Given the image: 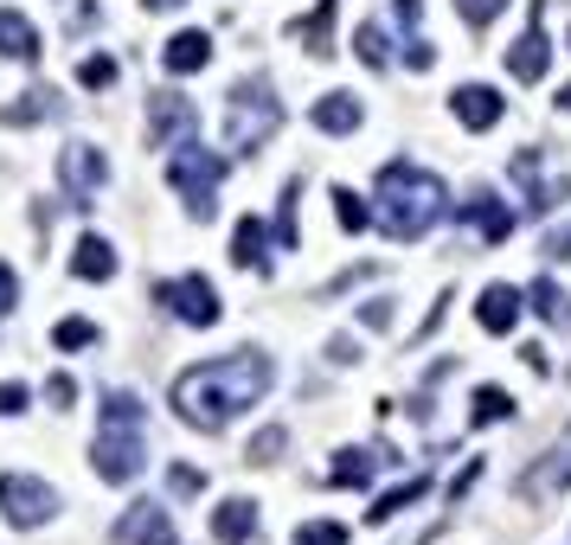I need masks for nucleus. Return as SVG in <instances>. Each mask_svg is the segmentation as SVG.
<instances>
[{
	"label": "nucleus",
	"instance_id": "obj_1",
	"mask_svg": "<svg viewBox=\"0 0 571 545\" xmlns=\"http://www.w3.org/2000/svg\"><path fill=\"white\" fill-rule=\"evenodd\" d=\"M270 379H276L270 353L238 347V353H219V360H206V366H187L174 379V411H180V424H193V430H226L231 417H244L251 404L264 399Z\"/></svg>",
	"mask_w": 571,
	"mask_h": 545
},
{
	"label": "nucleus",
	"instance_id": "obj_2",
	"mask_svg": "<svg viewBox=\"0 0 571 545\" xmlns=\"http://www.w3.org/2000/svg\"><path fill=\"white\" fill-rule=\"evenodd\" d=\"M373 212H380V225L392 231V238H424L437 218L450 212V186L437 181V174H424V167H411V161H385L380 167V186H373Z\"/></svg>",
	"mask_w": 571,
	"mask_h": 545
},
{
	"label": "nucleus",
	"instance_id": "obj_3",
	"mask_svg": "<svg viewBox=\"0 0 571 545\" xmlns=\"http://www.w3.org/2000/svg\"><path fill=\"white\" fill-rule=\"evenodd\" d=\"M142 424H149V411H142L135 392H110V399H103V411H97V443H90L97 481H135V475H142V462H149Z\"/></svg>",
	"mask_w": 571,
	"mask_h": 545
},
{
	"label": "nucleus",
	"instance_id": "obj_4",
	"mask_svg": "<svg viewBox=\"0 0 571 545\" xmlns=\"http://www.w3.org/2000/svg\"><path fill=\"white\" fill-rule=\"evenodd\" d=\"M167 181H174V193L187 199V212L206 225V218L219 212V181H226V161H219L212 148H199V142H180V148H174V161H167Z\"/></svg>",
	"mask_w": 571,
	"mask_h": 545
},
{
	"label": "nucleus",
	"instance_id": "obj_5",
	"mask_svg": "<svg viewBox=\"0 0 571 545\" xmlns=\"http://www.w3.org/2000/svg\"><path fill=\"white\" fill-rule=\"evenodd\" d=\"M276 122H283V103L270 97V84H238V90H231L226 142L238 148V154H257V148L276 135Z\"/></svg>",
	"mask_w": 571,
	"mask_h": 545
},
{
	"label": "nucleus",
	"instance_id": "obj_6",
	"mask_svg": "<svg viewBox=\"0 0 571 545\" xmlns=\"http://www.w3.org/2000/svg\"><path fill=\"white\" fill-rule=\"evenodd\" d=\"M58 181H65V193H72V206H90V199L110 186V154H103L97 142L58 148Z\"/></svg>",
	"mask_w": 571,
	"mask_h": 545
},
{
	"label": "nucleus",
	"instance_id": "obj_7",
	"mask_svg": "<svg viewBox=\"0 0 571 545\" xmlns=\"http://www.w3.org/2000/svg\"><path fill=\"white\" fill-rule=\"evenodd\" d=\"M0 513L7 526H45L58 513V488H45L39 475H0Z\"/></svg>",
	"mask_w": 571,
	"mask_h": 545
},
{
	"label": "nucleus",
	"instance_id": "obj_8",
	"mask_svg": "<svg viewBox=\"0 0 571 545\" xmlns=\"http://www.w3.org/2000/svg\"><path fill=\"white\" fill-rule=\"evenodd\" d=\"M154 295L167 302L174 321H187V327H219V315H226V308H219V290H212L206 276H167Z\"/></svg>",
	"mask_w": 571,
	"mask_h": 545
},
{
	"label": "nucleus",
	"instance_id": "obj_9",
	"mask_svg": "<svg viewBox=\"0 0 571 545\" xmlns=\"http://www.w3.org/2000/svg\"><path fill=\"white\" fill-rule=\"evenodd\" d=\"M546 65H552V39H546V0L534 7V26L514 39V52H507V72L520 77V84H539L546 77Z\"/></svg>",
	"mask_w": 571,
	"mask_h": 545
},
{
	"label": "nucleus",
	"instance_id": "obj_10",
	"mask_svg": "<svg viewBox=\"0 0 571 545\" xmlns=\"http://www.w3.org/2000/svg\"><path fill=\"white\" fill-rule=\"evenodd\" d=\"M116 539H122V545H180V533H174L167 508H154V501H135V508L116 520Z\"/></svg>",
	"mask_w": 571,
	"mask_h": 545
},
{
	"label": "nucleus",
	"instance_id": "obj_11",
	"mask_svg": "<svg viewBox=\"0 0 571 545\" xmlns=\"http://www.w3.org/2000/svg\"><path fill=\"white\" fill-rule=\"evenodd\" d=\"M385 462H398V456H392L385 443H366V449H341V456H334V469H328V481H334V488H366V481H373Z\"/></svg>",
	"mask_w": 571,
	"mask_h": 545
},
{
	"label": "nucleus",
	"instance_id": "obj_12",
	"mask_svg": "<svg viewBox=\"0 0 571 545\" xmlns=\"http://www.w3.org/2000/svg\"><path fill=\"white\" fill-rule=\"evenodd\" d=\"M450 109H457L462 129H475V135H482V129H495V122H501L507 97H501V90H488V84H462L457 97H450Z\"/></svg>",
	"mask_w": 571,
	"mask_h": 545
},
{
	"label": "nucleus",
	"instance_id": "obj_13",
	"mask_svg": "<svg viewBox=\"0 0 571 545\" xmlns=\"http://www.w3.org/2000/svg\"><path fill=\"white\" fill-rule=\"evenodd\" d=\"M193 122H199V116H193L187 97H174V90H154L149 97V142L154 148H167L180 129H193Z\"/></svg>",
	"mask_w": 571,
	"mask_h": 545
},
{
	"label": "nucleus",
	"instance_id": "obj_14",
	"mask_svg": "<svg viewBox=\"0 0 571 545\" xmlns=\"http://www.w3.org/2000/svg\"><path fill=\"white\" fill-rule=\"evenodd\" d=\"M457 218H469L488 244H507V231H514V212H507V199H495V193H469L457 206Z\"/></svg>",
	"mask_w": 571,
	"mask_h": 545
},
{
	"label": "nucleus",
	"instance_id": "obj_15",
	"mask_svg": "<svg viewBox=\"0 0 571 545\" xmlns=\"http://www.w3.org/2000/svg\"><path fill=\"white\" fill-rule=\"evenodd\" d=\"M520 308H527V295H520V290L488 283V290H482V302H475V321L488 327V334H514V327H520Z\"/></svg>",
	"mask_w": 571,
	"mask_h": 545
},
{
	"label": "nucleus",
	"instance_id": "obj_16",
	"mask_svg": "<svg viewBox=\"0 0 571 545\" xmlns=\"http://www.w3.org/2000/svg\"><path fill=\"white\" fill-rule=\"evenodd\" d=\"M231 263L251 270V276H270V231H264V218H238V231H231Z\"/></svg>",
	"mask_w": 571,
	"mask_h": 545
},
{
	"label": "nucleus",
	"instance_id": "obj_17",
	"mask_svg": "<svg viewBox=\"0 0 571 545\" xmlns=\"http://www.w3.org/2000/svg\"><path fill=\"white\" fill-rule=\"evenodd\" d=\"M58 116H65V97H58L52 84L26 90L20 103H0V122H7V129H26V122H58Z\"/></svg>",
	"mask_w": 571,
	"mask_h": 545
},
{
	"label": "nucleus",
	"instance_id": "obj_18",
	"mask_svg": "<svg viewBox=\"0 0 571 545\" xmlns=\"http://www.w3.org/2000/svg\"><path fill=\"white\" fill-rule=\"evenodd\" d=\"M161 65H167V72L174 77H193V72H206V65H212V33H174L167 39V52H161Z\"/></svg>",
	"mask_w": 571,
	"mask_h": 545
},
{
	"label": "nucleus",
	"instance_id": "obj_19",
	"mask_svg": "<svg viewBox=\"0 0 571 545\" xmlns=\"http://www.w3.org/2000/svg\"><path fill=\"white\" fill-rule=\"evenodd\" d=\"M0 58H13V65L39 58V26L26 13H13V7H0Z\"/></svg>",
	"mask_w": 571,
	"mask_h": 545
},
{
	"label": "nucleus",
	"instance_id": "obj_20",
	"mask_svg": "<svg viewBox=\"0 0 571 545\" xmlns=\"http://www.w3.org/2000/svg\"><path fill=\"white\" fill-rule=\"evenodd\" d=\"M315 116V129H328V135H353L360 122H366V109H360V97H347V90H328L321 103L308 109Z\"/></svg>",
	"mask_w": 571,
	"mask_h": 545
},
{
	"label": "nucleus",
	"instance_id": "obj_21",
	"mask_svg": "<svg viewBox=\"0 0 571 545\" xmlns=\"http://www.w3.org/2000/svg\"><path fill=\"white\" fill-rule=\"evenodd\" d=\"M72 276H84V283H110L116 276V244L110 238H84L72 251Z\"/></svg>",
	"mask_w": 571,
	"mask_h": 545
},
{
	"label": "nucleus",
	"instance_id": "obj_22",
	"mask_svg": "<svg viewBox=\"0 0 571 545\" xmlns=\"http://www.w3.org/2000/svg\"><path fill=\"white\" fill-rule=\"evenodd\" d=\"M334 13H341V0H321V7H315L308 20H296L289 33L303 39V45L315 52V58H328V52H334Z\"/></svg>",
	"mask_w": 571,
	"mask_h": 545
},
{
	"label": "nucleus",
	"instance_id": "obj_23",
	"mask_svg": "<svg viewBox=\"0 0 571 545\" xmlns=\"http://www.w3.org/2000/svg\"><path fill=\"white\" fill-rule=\"evenodd\" d=\"M212 533H219L226 545L257 539V508H251V501H219V513H212Z\"/></svg>",
	"mask_w": 571,
	"mask_h": 545
},
{
	"label": "nucleus",
	"instance_id": "obj_24",
	"mask_svg": "<svg viewBox=\"0 0 571 545\" xmlns=\"http://www.w3.org/2000/svg\"><path fill=\"white\" fill-rule=\"evenodd\" d=\"M559 488H571V449L546 456V462L520 481V494H527V501H546V494H559Z\"/></svg>",
	"mask_w": 571,
	"mask_h": 545
},
{
	"label": "nucleus",
	"instance_id": "obj_25",
	"mask_svg": "<svg viewBox=\"0 0 571 545\" xmlns=\"http://www.w3.org/2000/svg\"><path fill=\"white\" fill-rule=\"evenodd\" d=\"M527 302H534V315L539 321H552V327H565L571 321V295L552 283V276H539L534 290H527Z\"/></svg>",
	"mask_w": 571,
	"mask_h": 545
},
{
	"label": "nucleus",
	"instance_id": "obj_26",
	"mask_svg": "<svg viewBox=\"0 0 571 545\" xmlns=\"http://www.w3.org/2000/svg\"><path fill=\"white\" fill-rule=\"evenodd\" d=\"M514 181L527 186V206H534V212H546V206H552V199L565 193V186H546V181H539V154H534V148H527V154L514 161Z\"/></svg>",
	"mask_w": 571,
	"mask_h": 545
},
{
	"label": "nucleus",
	"instance_id": "obj_27",
	"mask_svg": "<svg viewBox=\"0 0 571 545\" xmlns=\"http://www.w3.org/2000/svg\"><path fill=\"white\" fill-rule=\"evenodd\" d=\"M424 488H430V481H424V475H411L405 488H392V494H380V508H366V520H373V526H385V520H398V513L411 508V501H424Z\"/></svg>",
	"mask_w": 571,
	"mask_h": 545
},
{
	"label": "nucleus",
	"instance_id": "obj_28",
	"mask_svg": "<svg viewBox=\"0 0 571 545\" xmlns=\"http://www.w3.org/2000/svg\"><path fill=\"white\" fill-rule=\"evenodd\" d=\"M334 218H341L347 231H366V225H373V206H366V199H360V193H353V186H334Z\"/></svg>",
	"mask_w": 571,
	"mask_h": 545
},
{
	"label": "nucleus",
	"instance_id": "obj_29",
	"mask_svg": "<svg viewBox=\"0 0 571 545\" xmlns=\"http://www.w3.org/2000/svg\"><path fill=\"white\" fill-rule=\"evenodd\" d=\"M353 52H360V58H366L373 72H385V65H392V45H385L380 26H360V33H353Z\"/></svg>",
	"mask_w": 571,
	"mask_h": 545
},
{
	"label": "nucleus",
	"instance_id": "obj_30",
	"mask_svg": "<svg viewBox=\"0 0 571 545\" xmlns=\"http://www.w3.org/2000/svg\"><path fill=\"white\" fill-rule=\"evenodd\" d=\"M296 199H303V181L283 186V212H276V244L283 251H296Z\"/></svg>",
	"mask_w": 571,
	"mask_h": 545
},
{
	"label": "nucleus",
	"instance_id": "obj_31",
	"mask_svg": "<svg viewBox=\"0 0 571 545\" xmlns=\"http://www.w3.org/2000/svg\"><path fill=\"white\" fill-rule=\"evenodd\" d=\"M501 417H514V399L501 385H482L475 392V424H501Z\"/></svg>",
	"mask_w": 571,
	"mask_h": 545
},
{
	"label": "nucleus",
	"instance_id": "obj_32",
	"mask_svg": "<svg viewBox=\"0 0 571 545\" xmlns=\"http://www.w3.org/2000/svg\"><path fill=\"white\" fill-rule=\"evenodd\" d=\"M296 545H347V526L341 520H308V526H296Z\"/></svg>",
	"mask_w": 571,
	"mask_h": 545
},
{
	"label": "nucleus",
	"instance_id": "obj_33",
	"mask_svg": "<svg viewBox=\"0 0 571 545\" xmlns=\"http://www.w3.org/2000/svg\"><path fill=\"white\" fill-rule=\"evenodd\" d=\"M77 84H84V90H110V84H116V58H103V52L84 58V65H77Z\"/></svg>",
	"mask_w": 571,
	"mask_h": 545
},
{
	"label": "nucleus",
	"instance_id": "obj_34",
	"mask_svg": "<svg viewBox=\"0 0 571 545\" xmlns=\"http://www.w3.org/2000/svg\"><path fill=\"white\" fill-rule=\"evenodd\" d=\"M52 340H58V347L72 353V347H90V340H97V327H90V321H77V315H72V321H58V334H52Z\"/></svg>",
	"mask_w": 571,
	"mask_h": 545
},
{
	"label": "nucleus",
	"instance_id": "obj_35",
	"mask_svg": "<svg viewBox=\"0 0 571 545\" xmlns=\"http://www.w3.org/2000/svg\"><path fill=\"white\" fill-rule=\"evenodd\" d=\"M501 7H507V0H457V13L469 20V26H488V20H495Z\"/></svg>",
	"mask_w": 571,
	"mask_h": 545
},
{
	"label": "nucleus",
	"instance_id": "obj_36",
	"mask_svg": "<svg viewBox=\"0 0 571 545\" xmlns=\"http://www.w3.org/2000/svg\"><path fill=\"white\" fill-rule=\"evenodd\" d=\"M167 481H174V494H206V475L187 469V462H174V475H167Z\"/></svg>",
	"mask_w": 571,
	"mask_h": 545
},
{
	"label": "nucleus",
	"instance_id": "obj_37",
	"mask_svg": "<svg viewBox=\"0 0 571 545\" xmlns=\"http://www.w3.org/2000/svg\"><path fill=\"white\" fill-rule=\"evenodd\" d=\"M26 404H33V392H26V385H0V417H20Z\"/></svg>",
	"mask_w": 571,
	"mask_h": 545
},
{
	"label": "nucleus",
	"instance_id": "obj_38",
	"mask_svg": "<svg viewBox=\"0 0 571 545\" xmlns=\"http://www.w3.org/2000/svg\"><path fill=\"white\" fill-rule=\"evenodd\" d=\"M13 302H20V283H13V270L0 263V315H13Z\"/></svg>",
	"mask_w": 571,
	"mask_h": 545
},
{
	"label": "nucleus",
	"instance_id": "obj_39",
	"mask_svg": "<svg viewBox=\"0 0 571 545\" xmlns=\"http://www.w3.org/2000/svg\"><path fill=\"white\" fill-rule=\"evenodd\" d=\"M405 58H411V72H430V65H437V52H430V39H411V52H405Z\"/></svg>",
	"mask_w": 571,
	"mask_h": 545
},
{
	"label": "nucleus",
	"instance_id": "obj_40",
	"mask_svg": "<svg viewBox=\"0 0 571 545\" xmlns=\"http://www.w3.org/2000/svg\"><path fill=\"white\" fill-rule=\"evenodd\" d=\"M45 399H52V404H58V411H65V404L77 399V385H72V379H65V372H58V379H52V385H45Z\"/></svg>",
	"mask_w": 571,
	"mask_h": 545
},
{
	"label": "nucleus",
	"instance_id": "obj_41",
	"mask_svg": "<svg viewBox=\"0 0 571 545\" xmlns=\"http://www.w3.org/2000/svg\"><path fill=\"white\" fill-rule=\"evenodd\" d=\"M276 449H283V430H264V436H257V443H251V456H257V462H270Z\"/></svg>",
	"mask_w": 571,
	"mask_h": 545
},
{
	"label": "nucleus",
	"instance_id": "obj_42",
	"mask_svg": "<svg viewBox=\"0 0 571 545\" xmlns=\"http://www.w3.org/2000/svg\"><path fill=\"white\" fill-rule=\"evenodd\" d=\"M360 321H366V327H385V321H392V302H366V308H360Z\"/></svg>",
	"mask_w": 571,
	"mask_h": 545
},
{
	"label": "nucleus",
	"instance_id": "obj_43",
	"mask_svg": "<svg viewBox=\"0 0 571 545\" xmlns=\"http://www.w3.org/2000/svg\"><path fill=\"white\" fill-rule=\"evenodd\" d=\"M328 360H334V366H353V360H360V347H353V340H347V334H341V340L328 347Z\"/></svg>",
	"mask_w": 571,
	"mask_h": 545
},
{
	"label": "nucleus",
	"instance_id": "obj_44",
	"mask_svg": "<svg viewBox=\"0 0 571 545\" xmlns=\"http://www.w3.org/2000/svg\"><path fill=\"white\" fill-rule=\"evenodd\" d=\"M392 13H398L405 26H418V20H424V0H392Z\"/></svg>",
	"mask_w": 571,
	"mask_h": 545
},
{
	"label": "nucleus",
	"instance_id": "obj_45",
	"mask_svg": "<svg viewBox=\"0 0 571 545\" xmlns=\"http://www.w3.org/2000/svg\"><path fill=\"white\" fill-rule=\"evenodd\" d=\"M546 251H552V257H571V231H552V238H546Z\"/></svg>",
	"mask_w": 571,
	"mask_h": 545
},
{
	"label": "nucleus",
	"instance_id": "obj_46",
	"mask_svg": "<svg viewBox=\"0 0 571 545\" xmlns=\"http://www.w3.org/2000/svg\"><path fill=\"white\" fill-rule=\"evenodd\" d=\"M149 13H174V7H187V0H142Z\"/></svg>",
	"mask_w": 571,
	"mask_h": 545
},
{
	"label": "nucleus",
	"instance_id": "obj_47",
	"mask_svg": "<svg viewBox=\"0 0 571 545\" xmlns=\"http://www.w3.org/2000/svg\"><path fill=\"white\" fill-rule=\"evenodd\" d=\"M559 103H565V109H571V84H565V90H559Z\"/></svg>",
	"mask_w": 571,
	"mask_h": 545
},
{
	"label": "nucleus",
	"instance_id": "obj_48",
	"mask_svg": "<svg viewBox=\"0 0 571 545\" xmlns=\"http://www.w3.org/2000/svg\"><path fill=\"white\" fill-rule=\"evenodd\" d=\"M72 7H77V0H72Z\"/></svg>",
	"mask_w": 571,
	"mask_h": 545
}]
</instances>
